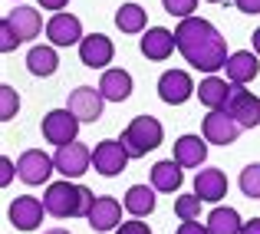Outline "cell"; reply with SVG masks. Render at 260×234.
<instances>
[{
	"label": "cell",
	"instance_id": "cell-28",
	"mask_svg": "<svg viewBox=\"0 0 260 234\" xmlns=\"http://www.w3.org/2000/svg\"><path fill=\"white\" fill-rule=\"evenodd\" d=\"M201 198L191 191V195H181V198H175V215L181 218V221H198V215H201Z\"/></svg>",
	"mask_w": 260,
	"mask_h": 234
},
{
	"label": "cell",
	"instance_id": "cell-4",
	"mask_svg": "<svg viewBox=\"0 0 260 234\" xmlns=\"http://www.w3.org/2000/svg\"><path fill=\"white\" fill-rule=\"evenodd\" d=\"M241 122L228 112V109H211L201 122V135L211 142V145H234L237 135H241Z\"/></svg>",
	"mask_w": 260,
	"mask_h": 234
},
{
	"label": "cell",
	"instance_id": "cell-14",
	"mask_svg": "<svg viewBox=\"0 0 260 234\" xmlns=\"http://www.w3.org/2000/svg\"><path fill=\"white\" fill-rule=\"evenodd\" d=\"M102 102H106V96L99 93V89L92 86H79L70 93V102H66V109H70L73 115H76L79 122H95L102 115Z\"/></svg>",
	"mask_w": 260,
	"mask_h": 234
},
{
	"label": "cell",
	"instance_id": "cell-13",
	"mask_svg": "<svg viewBox=\"0 0 260 234\" xmlns=\"http://www.w3.org/2000/svg\"><path fill=\"white\" fill-rule=\"evenodd\" d=\"M46 40H50L53 46H73V43H83V23H79V17H73V13H53L50 23H46Z\"/></svg>",
	"mask_w": 260,
	"mask_h": 234
},
{
	"label": "cell",
	"instance_id": "cell-27",
	"mask_svg": "<svg viewBox=\"0 0 260 234\" xmlns=\"http://www.w3.org/2000/svg\"><path fill=\"white\" fill-rule=\"evenodd\" d=\"M244 221L237 215V208H214L208 215V231L211 234H241Z\"/></svg>",
	"mask_w": 260,
	"mask_h": 234
},
{
	"label": "cell",
	"instance_id": "cell-1",
	"mask_svg": "<svg viewBox=\"0 0 260 234\" xmlns=\"http://www.w3.org/2000/svg\"><path fill=\"white\" fill-rule=\"evenodd\" d=\"M178 53L188 60V66H194L198 73H214L224 70L228 63V40L217 33V26L204 17H184L175 26Z\"/></svg>",
	"mask_w": 260,
	"mask_h": 234
},
{
	"label": "cell",
	"instance_id": "cell-26",
	"mask_svg": "<svg viewBox=\"0 0 260 234\" xmlns=\"http://www.w3.org/2000/svg\"><path fill=\"white\" fill-rule=\"evenodd\" d=\"M145 23H148V13H145V7H139V4H122L119 10H115V26H119L122 33H142Z\"/></svg>",
	"mask_w": 260,
	"mask_h": 234
},
{
	"label": "cell",
	"instance_id": "cell-16",
	"mask_svg": "<svg viewBox=\"0 0 260 234\" xmlns=\"http://www.w3.org/2000/svg\"><path fill=\"white\" fill-rule=\"evenodd\" d=\"M224 70H228V82L244 86V82L257 79V73H260V56H257L254 50H237V53H231V56H228Z\"/></svg>",
	"mask_w": 260,
	"mask_h": 234
},
{
	"label": "cell",
	"instance_id": "cell-18",
	"mask_svg": "<svg viewBox=\"0 0 260 234\" xmlns=\"http://www.w3.org/2000/svg\"><path fill=\"white\" fill-rule=\"evenodd\" d=\"M86 221H89L92 231H115L122 224V204L115 201V198H109V195H99Z\"/></svg>",
	"mask_w": 260,
	"mask_h": 234
},
{
	"label": "cell",
	"instance_id": "cell-3",
	"mask_svg": "<svg viewBox=\"0 0 260 234\" xmlns=\"http://www.w3.org/2000/svg\"><path fill=\"white\" fill-rule=\"evenodd\" d=\"M79 201H83V185H73L70 178H66V182H53L50 188L43 191L46 215H53V218H76Z\"/></svg>",
	"mask_w": 260,
	"mask_h": 234
},
{
	"label": "cell",
	"instance_id": "cell-36",
	"mask_svg": "<svg viewBox=\"0 0 260 234\" xmlns=\"http://www.w3.org/2000/svg\"><path fill=\"white\" fill-rule=\"evenodd\" d=\"M234 4H237V10H241V13H250V17L260 13V0H234Z\"/></svg>",
	"mask_w": 260,
	"mask_h": 234
},
{
	"label": "cell",
	"instance_id": "cell-8",
	"mask_svg": "<svg viewBox=\"0 0 260 234\" xmlns=\"http://www.w3.org/2000/svg\"><path fill=\"white\" fill-rule=\"evenodd\" d=\"M53 162H56V171L63 178H79V175H86L89 165H92V152H89L83 142H70V145L56 149Z\"/></svg>",
	"mask_w": 260,
	"mask_h": 234
},
{
	"label": "cell",
	"instance_id": "cell-21",
	"mask_svg": "<svg viewBox=\"0 0 260 234\" xmlns=\"http://www.w3.org/2000/svg\"><path fill=\"white\" fill-rule=\"evenodd\" d=\"M99 93L106 96V102H125L132 96V76L125 70H102Z\"/></svg>",
	"mask_w": 260,
	"mask_h": 234
},
{
	"label": "cell",
	"instance_id": "cell-15",
	"mask_svg": "<svg viewBox=\"0 0 260 234\" xmlns=\"http://www.w3.org/2000/svg\"><path fill=\"white\" fill-rule=\"evenodd\" d=\"M112 56H115V46L102 33H89V37H83V43H79V60H83V66H89V70L109 66Z\"/></svg>",
	"mask_w": 260,
	"mask_h": 234
},
{
	"label": "cell",
	"instance_id": "cell-17",
	"mask_svg": "<svg viewBox=\"0 0 260 234\" xmlns=\"http://www.w3.org/2000/svg\"><path fill=\"white\" fill-rule=\"evenodd\" d=\"M194 195L208 204H217L228 195V175L221 168H201L194 175Z\"/></svg>",
	"mask_w": 260,
	"mask_h": 234
},
{
	"label": "cell",
	"instance_id": "cell-10",
	"mask_svg": "<svg viewBox=\"0 0 260 234\" xmlns=\"http://www.w3.org/2000/svg\"><path fill=\"white\" fill-rule=\"evenodd\" d=\"M224 109L241 122V129L260 126V99L254 93H247L244 86H231V96H228V106Z\"/></svg>",
	"mask_w": 260,
	"mask_h": 234
},
{
	"label": "cell",
	"instance_id": "cell-37",
	"mask_svg": "<svg viewBox=\"0 0 260 234\" xmlns=\"http://www.w3.org/2000/svg\"><path fill=\"white\" fill-rule=\"evenodd\" d=\"M40 7H43V10L59 13V10H66V7H70V0H40Z\"/></svg>",
	"mask_w": 260,
	"mask_h": 234
},
{
	"label": "cell",
	"instance_id": "cell-32",
	"mask_svg": "<svg viewBox=\"0 0 260 234\" xmlns=\"http://www.w3.org/2000/svg\"><path fill=\"white\" fill-rule=\"evenodd\" d=\"M20 43H23V40H20L17 33H13V26L7 23V20H0V50L10 53V50H17Z\"/></svg>",
	"mask_w": 260,
	"mask_h": 234
},
{
	"label": "cell",
	"instance_id": "cell-22",
	"mask_svg": "<svg viewBox=\"0 0 260 234\" xmlns=\"http://www.w3.org/2000/svg\"><path fill=\"white\" fill-rule=\"evenodd\" d=\"M231 86H234V82H228L221 76H208V79H201V86H198L194 96L208 109H224L228 106V96H231Z\"/></svg>",
	"mask_w": 260,
	"mask_h": 234
},
{
	"label": "cell",
	"instance_id": "cell-24",
	"mask_svg": "<svg viewBox=\"0 0 260 234\" xmlns=\"http://www.w3.org/2000/svg\"><path fill=\"white\" fill-rule=\"evenodd\" d=\"M56 66H59V56H56L53 46L40 43V46H33V50L26 53V70H30L33 76H53Z\"/></svg>",
	"mask_w": 260,
	"mask_h": 234
},
{
	"label": "cell",
	"instance_id": "cell-34",
	"mask_svg": "<svg viewBox=\"0 0 260 234\" xmlns=\"http://www.w3.org/2000/svg\"><path fill=\"white\" fill-rule=\"evenodd\" d=\"M175 234H211V231H208V224H201V221H181Z\"/></svg>",
	"mask_w": 260,
	"mask_h": 234
},
{
	"label": "cell",
	"instance_id": "cell-29",
	"mask_svg": "<svg viewBox=\"0 0 260 234\" xmlns=\"http://www.w3.org/2000/svg\"><path fill=\"white\" fill-rule=\"evenodd\" d=\"M241 191L247 198H260V162L247 165V168L241 171Z\"/></svg>",
	"mask_w": 260,
	"mask_h": 234
},
{
	"label": "cell",
	"instance_id": "cell-31",
	"mask_svg": "<svg viewBox=\"0 0 260 234\" xmlns=\"http://www.w3.org/2000/svg\"><path fill=\"white\" fill-rule=\"evenodd\" d=\"M161 7H165V13H172V17H194V7L198 0H161Z\"/></svg>",
	"mask_w": 260,
	"mask_h": 234
},
{
	"label": "cell",
	"instance_id": "cell-2",
	"mask_svg": "<svg viewBox=\"0 0 260 234\" xmlns=\"http://www.w3.org/2000/svg\"><path fill=\"white\" fill-rule=\"evenodd\" d=\"M161 139H165V129H161V122L155 119V115H135L125 126V132H122L119 142L125 145V152L132 158H145L152 149L161 145Z\"/></svg>",
	"mask_w": 260,
	"mask_h": 234
},
{
	"label": "cell",
	"instance_id": "cell-20",
	"mask_svg": "<svg viewBox=\"0 0 260 234\" xmlns=\"http://www.w3.org/2000/svg\"><path fill=\"white\" fill-rule=\"evenodd\" d=\"M4 20L13 26V33H17L20 40H37L40 30H43V20H40V13L33 10V7H13Z\"/></svg>",
	"mask_w": 260,
	"mask_h": 234
},
{
	"label": "cell",
	"instance_id": "cell-39",
	"mask_svg": "<svg viewBox=\"0 0 260 234\" xmlns=\"http://www.w3.org/2000/svg\"><path fill=\"white\" fill-rule=\"evenodd\" d=\"M254 53H257V56H260V26H257V30H254Z\"/></svg>",
	"mask_w": 260,
	"mask_h": 234
},
{
	"label": "cell",
	"instance_id": "cell-35",
	"mask_svg": "<svg viewBox=\"0 0 260 234\" xmlns=\"http://www.w3.org/2000/svg\"><path fill=\"white\" fill-rule=\"evenodd\" d=\"M13 171H17V165H13L10 158H0V185H10L13 182Z\"/></svg>",
	"mask_w": 260,
	"mask_h": 234
},
{
	"label": "cell",
	"instance_id": "cell-19",
	"mask_svg": "<svg viewBox=\"0 0 260 234\" xmlns=\"http://www.w3.org/2000/svg\"><path fill=\"white\" fill-rule=\"evenodd\" d=\"M208 158V139L204 135H181L175 142V162L181 168H201Z\"/></svg>",
	"mask_w": 260,
	"mask_h": 234
},
{
	"label": "cell",
	"instance_id": "cell-38",
	"mask_svg": "<svg viewBox=\"0 0 260 234\" xmlns=\"http://www.w3.org/2000/svg\"><path fill=\"white\" fill-rule=\"evenodd\" d=\"M241 234H260V218H250V221H244Z\"/></svg>",
	"mask_w": 260,
	"mask_h": 234
},
{
	"label": "cell",
	"instance_id": "cell-23",
	"mask_svg": "<svg viewBox=\"0 0 260 234\" xmlns=\"http://www.w3.org/2000/svg\"><path fill=\"white\" fill-rule=\"evenodd\" d=\"M152 188L155 191H165V195H172V191L181 188V165H178L175 158L152 165Z\"/></svg>",
	"mask_w": 260,
	"mask_h": 234
},
{
	"label": "cell",
	"instance_id": "cell-41",
	"mask_svg": "<svg viewBox=\"0 0 260 234\" xmlns=\"http://www.w3.org/2000/svg\"><path fill=\"white\" fill-rule=\"evenodd\" d=\"M208 4H224V0H208Z\"/></svg>",
	"mask_w": 260,
	"mask_h": 234
},
{
	"label": "cell",
	"instance_id": "cell-33",
	"mask_svg": "<svg viewBox=\"0 0 260 234\" xmlns=\"http://www.w3.org/2000/svg\"><path fill=\"white\" fill-rule=\"evenodd\" d=\"M112 234H152V231H148V224H142L139 218H135V221H122Z\"/></svg>",
	"mask_w": 260,
	"mask_h": 234
},
{
	"label": "cell",
	"instance_id": "cell-6",
	"mask_svg": "<svg viewBox=\"0 0 260 234\" xmlns=\"http://www.w3.org/2000/svg\"><path fill=\"white\" fill-rule=\"evenodd\" d=\"M128 158H132V155L125 152V145H122L119 139H102L99 145L92 149V165H95V171L106 175V178L122 175L125 165H128Z\"/></svg>",
	"mask_w": 260,
	"mask_h": 234
},
{
	"label": "cell",
	"instance_id": "cell-9",
	"mask_svg": "<svg viewBox=\"0 0 260 234\" xmlns=\"http://www.w3.org/2000/svg\"><path fill=\"white\" fill-rule=\"evenodd\" d=\"M139 50L145 60H152V63H165L168 56L178 50V40L172 30H165V26H148L145 33H142L139 40Z\"/></svg>",
	"mask_w": 260,
	"mask_h": 234
},
{
	"label": "cell",
	"instance_id": "cell-40",
	"mask_svg": "<svg viewBox=\"0 0 260 234\" xmlns=\"http://www.w3.org/2000/svg\"><path fill=\"white\" fill-rule=\"evenodd\" d=\"M46 234H70V231H63V228H53V231H46Z\"/></svg>",
	"mask_w": 260,
	"mask_h": 234
},
{
	"label": "cell",
	"instance_id": "cell-30",
	"mask_svg": "<svg viewBox=\"0 0 260 234\" xmlns=\"http://www.w3.org/2000/svg\"><path fill=\"white\" fill-rule=\"evenodd\" d=\"M17 109H20V96H17V89H13V86H0V119L10 122L13 115H17Z\"/></svg>",
	"mask_w": 260,
	"mask_h": 234
},
{
	"label": "cell",
	"instance_id": "cell-12",
	"mask_svg": "<svg viewBox=\"0 0 260 234\" xmlns=\"http://www.w3.org/2000/svg\"><path fill=\"white\" fill-rule=\"evenodd\" d=\"M10 224L13 228H20V231H33V228H40L43 224V215H46V204L40 201V198H33V195H20V198H13V204H10Z\"/></svg>",
	"mask_w": 260,
	"mask_h": 234
},
{
	"label": "cell",
	"instance_id": "cell-25",
	"mask_svg": "<svg viewBox=\"0 0 260 234\" xmlns=\"http://www.w3.org/2000/svg\"><path fill=\"white\" fill-rule=\"evenodd\" d=\"M125 211H132L135 218H145L155 211V188L148 185H132L125 191Z\"/></svg>",
	"mask_w": 260,
	"mask_h": 234
},
{
	"label": "cell",
	"instance_id": "cell-5",
	"mask_svg": "<svg viewBox=\"0 0 260 234\" xmlns=\"http://www.w3.org/2000/svg\"><path fill=\"white\" fill-rule=\"evenodd\" d=\"M76 132H79V119L70 112V109H53V112L43 115V139L50 145H70L76 142Z\"/></svg>",
	"mask_w": 260,
	"mask_h": 234
},
{
	"label": "cell",
	"instance_id": "cell-7",
	"mask_svg": "<svg viewBox=\"0 0 260 234\" xmlns=\"http://www.w3.org/2000/svg\"><path fill=\"white\" fill-rule=\"evenodd\" d=\"M53 171H56V162H53L43 149H26V152L17 158V175H20V182H26V185H43Z\"/></svg>",
	"mask_w": 260,
	"mask_h": 234
},
{
	"label": "cell",
	"instance_id": "cell-11",
	"mask_svg": "<svg viewBox=\"0 0 260 234\" xmlns=\"http://www.w3.org/2000/svg\"><path fill=\"white\" fill-rule=\"evenodd\" d=\"M194 82L184 70H165L158 79V99L168 102V106H181V102H188L191 96H194Z\"/></svg>",
	"mask_w": 260,
	"mask_h": 234
}]
</instances>
